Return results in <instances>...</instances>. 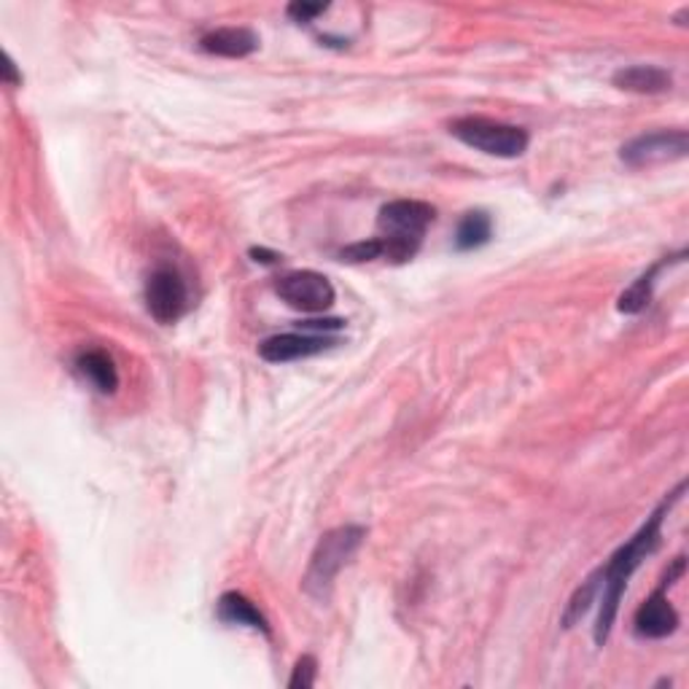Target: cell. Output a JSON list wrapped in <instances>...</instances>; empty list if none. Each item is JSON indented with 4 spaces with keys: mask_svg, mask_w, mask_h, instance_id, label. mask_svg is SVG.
I'll return each instance as SVG.
<instances>
[{
    "mask_svg": "<svg viewBox=\"0 0 689 689\" xmlns=\"http://www.w3.org/2000/svg\"><path fill=\"white\" fill-rule=\"evenodd\" d=\"M685 490H687V483L676 485V490H670L668 496L663 498L660 507L650 515V520L641 526V531L635 533L633 539H628V542L609 557V563L596 572L598 596H601V614H598V625H596L598 646H603L606 641H609L611 628H614V620H617V611H620V601L628 590V581H631L635 568L646 561V555H652V552L657 550V544H660L663 520L668 517L670 509L679 504V498L685 496Z\"/></svg>",
    "mask_w": 689,
    "mask_h": 689,
    "instance_id": "cell-1",
    "label": "cell"
},
{
    "mask_svg": "<svg viewBox=\"0 0 689 689\" xmlns=\"http://www.w3.org/2000/svg\"><path fill=\"white\" fill-rule=\"evenodd\" d=\"M437 222V207L420 200H394L380 207L377 240L383 259L404 264L420 251L426 231Z\"/></svg>",
    "mask_w": 689,
    "mask_h": 689,
    "instance_id": "cell-2",
    "label": "cell"
},
{
    "mask_svg": "<svg viewBox=\"0 0 689 689\" xmlns=\"http://www.w3.org/2000/svg\"><path fill=\"white\" fill-rule=\"evenodd\" d=\"M366 539V528L361 526H340L326 531L324 536L318 539L316 550L310 555V566H307L305 574V592L307 596L318 598V601H326L335 587L337 574L348 566L355 557V552L361 550Z\"/></svg>",
    "mask_w": 689,
    "mask_h": 689,
    "instance_id": "cell-3",
    "label": "cell"
},
{
    "mask_svg": "<svg viewBox=\"0 0 689 689\" xmlns=\"http://www.w3.org/2000/svg\"><path fill=\"white\" fill-rule=\"evenodd\" d=\"M450 133L461 140V144L477 148V151L490 154V157H501V159H515L522 157L528 151V144H531V135L522 127H515V124H504L496 122V118H485V116H463L455 118L450 124Z\"/></svg>",
    "mask_w": 689,
    "mask_h": 689,
    "instance_id": "cell-4",
    "label": "cell"
},
{
    "mask_svg": "<svg viewBox=\"0 0 689 689\" xmlns=\"http://www.w3.org/2000/svg\"><path fill=\"white\" fill-rule=\"evenodd\" d=\"M687 572V561L685 555L676 557L674 566L668 568L663 576L660 587L646 598L644 603L635 609L633 617V631L639 639H668L679 631V611L674 609V603L668 601V587L674 585L676 579H681Z\"/></svg>",
    "mask_w": 689,
    "mask_h": 689,
    "instance_id": "cell-5",
    "label": "cell"
},
{
    "mask_svg": "<svg viewBox=\"0 0 689 689\" xmlns=\"http://www.w3.org/2000/svg\"><path fill=\"white\" fill-rule=\"evenodd\" d=\"M689 151V135L687 129H657V133L639 135V138L628 140L620 148V159L628 168H657V165L679 162Z\"/></svg>",
    "mask_w": 689,
    "mask_h": 689,
    "instance_id": "cell-6",
    "label": "cell"
},
{
    "mask_svg": "<svg viewBox=\"0 0 689 689\" xmlns=\"http://www.w3.org/2000/svg\"><path fill=\"white\" fill-rule=\"evenodd\" d=\"M146 307L159 324H176L189 310V289L181 272L170 264H159L146 281Z\"/></svg>",
    "mask_w": 689,
    "mask_h": 689,
    "instance_id": "cell-7",
    "label": "cell"
},
{
    "mask_svg": "<svg viewBox=\"0 0 689 689\" xmlns=\"http://www.w3.org/2000/svg\"><path fill=\"white\" fill-rule=\"evenodd\" d=\"M275 294L286 302L291 310L300 313H326L337 300L329 278L313 270L289 272V275L278 278Z\"/></svg>",
    "mask_w": 689,
    "mask_h": 689,
    "instance_id": "cell-8",
    "label": "cell"
},
{
    "mask_svg": "<svg viewBox=\"0 0 689 689\" xmlns=\"http://www.w3.org/2000/svg\"><path fill=\"white\" fill-rule=\"evenodd\" d=\"M329 344H335V340L326 335L291 331V335L267 337V340L259 344V355L264 361H270V364H289V361L310 359V355L320 353V350H326Z\"/></svg>",
    "mask_w": 689,
    "mask_h": 689,
    "instance_id": "cell-9",
    "label": "cell"
},
{
    "mask_svg": "<svg viewBox=\"0 0 689 689\" xmlns=\"http://www.w3.org/2000/svg\"><path fill=\"white\" fill-rule=\"evenodd\" d=\"M74 370L81 380H84L87 385H92L98 394H103V396L116 394L118 370H116L114 359H111L105 350H100V348L81 350V353L76 355V361H74Z\"/></svg>",
    "mask_w": 689,
    "mask_h": 689,
    "instance_id": "cell-10",
    "label": "cell"
},
{
    "mask_svg": "<svg viewBox=\"0 0 689 689\" xmlns=\"http://www.w3.org/2000/svg\"><path fill=\"white\" fill-rule=\"evenodd\" d=\"M200 46L207 55L242 59L259 49V35L251 27H218L202 35Z\"/></svg>",
    "mask_w": 689,
    "mask_h": 689,
    "instance_id": "cell-11",
    "label": "cell"
},
{
    "mask_svg": "<svg viewBox=\"0 0 689 689\" xmlns=\"http://www.w3.org/2000/svg\"><path fill=\"white\" fill-rule=\"evenodd\" d=\"M611 84L633 94H663L674 87V76L657 65H631L611 76Z\"/></svg>",
    "mask_w": 689,
    "mask_h": 689,
    "instance_id": "cell-12",
    "label": "cell"
},
{
    "mask_svg": "<svg viewBox=\"0 0 689 689\" xmlns=\"http://www.w3.org/2000/svg\"><path fill=\"white\" fill-rule=\"evenodd\" d=\"M685 257H687V251H681V253H676V257H665L657 261L655 267H650V270H646L631 289L622 291L620 300H617V310L625 313V316H639V313L652 302V294H655V283H657V278H660V272L668 270L670 264L685 261Z\"/></svg>",
    "mask_w": 689,
    "mask_h": 689,
    "instance_id": "cell-13",
    "label": "cell"
},
{
    "mask_svg": "<svg viewBox=\"0 0 689 689\" xmlns=\"http://www.w3.org/2000/svg\"><path fill=\"white\" fill-rule=\"evenodd\" d=\"M216 617L227 625H246L251 631H259L264 635H270V622L261 614L259 606L253 601H248L242 592H224L216 603Z\"/></svg>",
    "mask_w": 689,
    "mask_h": 689,
    "instance_id": "cell-14",
    "label": "cell"
},
{
    "mask_svg": "<svg viewBox=\"0 0 689 689\" xmlns=\"http://www.w3.org/2000/svg\"><path fill=\"white\" fill-rule=\"evenodd\" d=\"M493 235V222L485 211H472L461 218L459 229H455V248L459 251H477Z\"/></svg>",
    "mask_w": 689,
    "mask_h": 689,
    "instance_id": "cell-15",
    "label": "cell"
},
{
    "mask_svg": "<svg viewBox=\"0 0 689 689\" xmlns=\"http://www.w3.org/2000/svg\"><path fill=\"white\" fill-rule=\"evenodd\" d=\"M596 598H598V574H592L590 579H585L579 587H576L572 601H568L566 606V614H563V628H574L576 622L587 614V609H590Z\"/></svg>",
    "mask_w": 689,
    "mask_h": 689,
    "instance_id": "cell-16",
    "label": "cell"
},
{
    "mask_svg": "<svg viewBox=\"0 0 689 689\" xmlns=\"http://www.w3.org/2000/svg\"><path fill=\"white\" fill-rule=\"evenodd\" d=\"M316 676H318V663L313 655H302L300 660L294 665V674H291L289 687L291 689H310L316 685Z\"/></svg>",
    "mask_w": 689,
    "mask_h": 689,
    "instance_id": "cell-17",
    "label": "cell"
},
{
    "mask_svg": "<svg viewBox=\"0 0 689 689\" xmlns=\"http://www.w3.org/2000/svg\"><path fill=\"white\" fill-rule=\"evenodd\" d=\"M342 261H372V259H383V248H380V240L377 237H372V240H361V242H353V246L342 248Z\"/></svg>",
    "mask_w": 689,
    "mask_h": 689,
    "instance_id": "cell-18",
    "label": "cell"
},
{
    "mask_svg": "<svg viewBox=\"0 0 689 689\" xmlns=\"http://www.w3.org/2000/svg\"><path fill=\"white\" fill-rule=\"evenodd\" d=\"M329 9L326 3H291L289 5V16L296 22H313L316 16L324 14Z\"/></svg>",
    "mask_w": 689,
    "mask_h": 689,
    "instance_id": "cell-19",
    "label": "cell"
},
{
    "mask_svg": "<svg viewBox=\"0 0 689 689\" xmlns=\"http://www.w3.org/2000/svg\"><path fill=\"white\" fill-rule=\"evenodd\" d=\"M3 81H5V84H20V81H22V76L16 74L14 59H11L9 55H3Z\"/></svg>",
    "mask_w": 689,
    "mask_h": 689,
    "instance_id": "cell-20",
    "label": "cell"
},
{
    "mask_svg": "<svg viewBox=\"0 0 689 689\" xmlns=\"http://www.w3.org/2000/svg\"><path fill=\"white\" fill-rule=\"evenodd\" d=\"M251 257L253 261H259V264H278V261H281L275 251H267V248H251Z\"/></svg>",
    "mask_w": 689,
    "mask_h": 689,
    "instance_id": "cell-21",
    "label": "cell"
}]
</instances>
